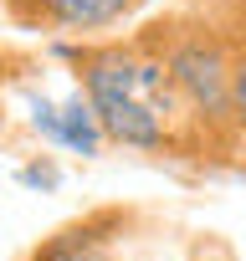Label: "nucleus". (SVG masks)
<instances>
[{
  "mask_svg": "<svg viewBox=\"0 0 246 261\" xmlns=\"http://www.w3.org/2000/svg\"><path fill=\"white\" fill-rule=\"evenodd\" d=\"M62 57L77 67V87L92 102L108 144L139 149V154H185V149L210 154L159 26H144L129 36L67 41Z\"/></svg>",
  "mask_w": 246,
  "mask_h": 261,
  "instance_id": "1",
  "label": "nucleus"
},
{
  "mask_svg": "<svg viewBox=\"0 0 246 261\" xmlns=\"http://www.w3.org/2000/svg\"><path fill=\"white\" fill-rule=\"evenodd\" d=\"M149 0H36L31 6V26H46V31H62L72 41H92V36H108L113 26L134 21Z\"/></svg>",
  "mask_w": 246,
  "mask_h": 261,
  "instance_id": "2",
  "label": "nucleus"
},
{
  "mask_svg": "<svg viewBox=\"0 0 246 261\" xmlns=\"http://www.w3.org/2000/svg\"><path fill=\"white\" fill-rule=\"evenodd\" d=\"M36 134H46L57 149H72V154H97L108 144L103 123L92 113V102L77 92L67 108H52V102H36Z\"/></svg>",
  "mask_w": 246,
  "mask_h": 261,
  "instance_id": "3",
  "label": "nucleus"
},
{
  "mask_svg": "<svg viewBox=\"0 0 246 261\" xmlns=\"http://www.w3.org/2000/svg\"><path fill=\"white\" fill-rule=\"evenodd\" d=\"M31 261H118V251H113V236L103 230V215H97V220H77V225L57 230L46 246L31 251Z\"/></svg>",
  "mask_w": 246,
  "mask_h": 261,
  "instance_id": "4",
  "label": "nucleus"
},
{
  "mask_svg": "<svg viewBox=\"0 0 246 261\" xmlns=\"http://www.w3.org/2000/svg\"><path fill=\"white\" fill-rule=\"evenodd\" d=\"M231 113H236V134L246 139V36H236V67H231Z\"/></svg>",
  "mask_w": 246,
  "mask_h": 261,
  "instance_id": "5",
  "label": "nucleus"
},
{
  "mask_svg": "<svg viewBox=\"0 0 246 261\" xmlns=\"http://www.w3.org/2000/svg\"><path fill=\"white\" fill-rule=\"evenodd\" d=\"M205 16H215L231 36H246V0H220L215 11H205Z\"/></svg>",
  "mask_w": 246,
  "mask_h": 261,
  "instance_id": "6",
  "label": "nucleus"
},
{
  "mask_svg": "<svg viewBox=\"0 0 246 261\" xmlns=\"http://www.w3.org/2000/svg\"><path fill=\"white\" fill-rule=\"evenodd\" d=\"M215 6H220V0H210V11H215Z\"/></svg>",
  "mask_w": 246,
  "mask_h": 261,
  "instance_id": "7",
  "label": "nucleus"
}]
</instances>
